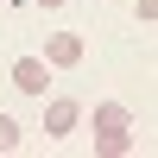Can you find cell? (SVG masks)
Listing matches in <instances>:
<instances>
[{
	"mask_svg": "<svg viewBox=\"0 0 158 158\" xmlns=\"http://www.w3.org/2000/svg\"><path fill=\"white\" fill-rule=\"evenodd\" d=\"M19 139H25V127L13 114H0V152H19Z\"/></svg>",
	"mask_w": 158,
	"mask_h": 158,
	"instance_id": "8992f818",
	"label": "cell"
},
{
	"mask_svg": "<svg viewBox=\"0 0 158 158\" xmlns=\"http://www.w3.org/2000/svg\"><path fill=\"white\" fill-rule=\"evenodd\" d=\"M82 57H89L82 32H51V38H44V63H51V70H76Z\"/></svg>",
	"mask_w": 158,
	"mask_h": 158,
	"instance_id": "7a4b0ae2",
	"label": "cell"
},
{
	"mask_svg": "<svg viewBox=\"0 0 158 158\" xmlns=\"http://www.w3.org/2000/svg\"><path fill=\"white\" fill-rule=\"evenodd\" d=\"M76 127H82V108H76V101H44V139H70Z\"/></svg>",
	"mask_w": 158,
	"mask_h": 158,
	"instance_id": "3957f363",
	"label": "cell"
},
{
	"mask_svg": "<svg viewBox=\"0 0 158 158\" xmlns=\"http://www.w3.org/2000/svg\"><path fill=\"white\" fill-rule=\"evenodd\" d=\"M95 152L101 158H127L133 152V127H127V133H95Z\"/></svg>",
	"mask_w": 158,
	"mask_h": 158,
	"instance_id": "5b68a950",
	"label": "cell"
},
{
	"mask_svg": "<svg viewBox=\"0 0 158 158\" xmlns=\"http://www.w3.org/2000/svg\"><path fill=\"white\" fill-rule=\"evenodd\" d=\"M38 6H44V13H51V6H63V0H38Z\"/></svg>",
	"mask_w": 158,
	"mask_h": 158,
	"instance_id": "52a82bcc",
	"label": "cell"
},
{
	"mask_svg": "<svg viewBox=\"0 0 158 158\" xmlns=\"http://www.w3.org/2000/svg\"><path fill=\"white\" fill-rule=\"evenodd\" d=\"M13 89L32 95V101H44L51 95V63L44 57H13Z\"/></svg>",
	"mask_w": 158,
	"mask_h": 158,
	"instance_id": "6da1fadb",
	"label": "cell"
},
{
	"mask_svg": "<svg viewBox=\"0 0 158 158\" xmlns=\"http://www.w3.org/2000/svg\"><path fill=\"white\" fill-rule=\"evenodd\" d=\"M89 127H95V133H127L133 114H127L120 101H101V108H89Z\"/></svg>",
	"mask_w": 158,
	"mask_h": 158,
	"instance_id": "277c9868",
	"label": "cell"
}]
</instances>
